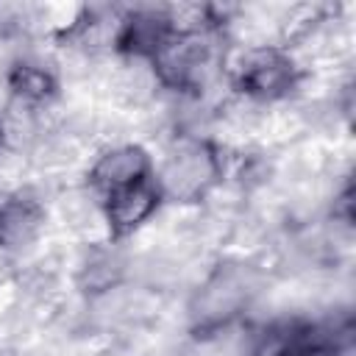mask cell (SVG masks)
<instances>
[{
  "mask_svg": "<svg viewBox=\"0 0 356 356\" xmlns=\"http://www.w3.org/2000/svg\"><path fill=\"white\" fill-rule=\"evenodd\" d=\"M89 184L100 197L114 236L131 234L139 222L153 214L161 200L150 156L136 145H125L106 153L95 164Z\"/></svg>",
  "mask_w": 356,
  "mask_h": 356,
  "instance_id": "cell-1",
  "label": "cell"
},
{
  "mask_svg": "<svg viewBox=\"0 0 356 356\" xmlns=\"http://www.w3.org/2000/svg\"><path fill=\"white\" fill-rule=\"evenodd\" d=\"M156 70L172 86H192L211 61V47L200 31H170L153 50Z\"/></svg>",
  "mask_w": 356,
  "mask_h": 356,
  "instance_id": "cell-4",
  "label": "cell"
},
{
  "mask_svg": "<svg viewBox=\"0 0 356 356\" xmlns=\"http://www.w3.org/2000/svg\"><path fill=\"white\" fill-rule=\"evenodd\" d=\"M312 350H314L312 328L281 325V328H273L270 334L264 331L253 356H309Z\"/></svg>",
  "mask_w": 356,
  "mask_h": 356,
  "instance_id": "cell-7",
  "label": "cell"
},
{
  "mask_svg": "<svg viewBox=\"0 0 356 356\" xmlns=\"http://www.w3.org/2000/svg\"><path fill=\"white\" fill-rule=\"evenodd\" d=\"M295 83L298 70L292 58L275 47L248 50L234 70V86L253 100H278L289 95Z\"/></svg>",
  "mask_w": 356,
  "mask_h": 356,
  "instance_id": "cell-3",
  "label": "cell"
},
{
  "mask_svg": "<svg viewBox=\"0 0 356 356\" xmlns=\"http://www.w3.org/2000/svg\"><path fill=\"white\" fill-rule=\"evenodd\" d=\"M8 86H11V95L25 103H47L56 97V89H58L56 78L44 67L28 64V61H22L11 70Z\"/></svg>",
  "mask_w": 356,
  "mask_h": 356,
  "instance_id": "cell-6",
  "label": "cell"
},
{
  "mask_svg": "<svg viewBox=\"0 0 356 356\" xmlns=\"http://www.w3.org/2000/svg\"><path fill=\"white\" fill-rule=\"evenodd\" d=\"M161 197L192 203L217 181V159L206 142H181L156 172Z\"/></svg>",
  "mask_w": 356,
  "mask_h": 356,
  "instance_id": "cell-2",
  "label": "cell"
},
{
  "mask_svg": "<svg viewBox=\"0 0 356 356\" xmlns=\"http://www.w3.org/2000/svg\"><path fill=\"white\" fill-rule=\"evenodd\" d=\"M44 228V209L25 192L0 195V248L22 250L36 242Z\"/></svg>",
  "mask_w": 356,
  "mask_h": 356,
  "instance_id": "cell-5",
  "label": "cell"
}]
</instances>
